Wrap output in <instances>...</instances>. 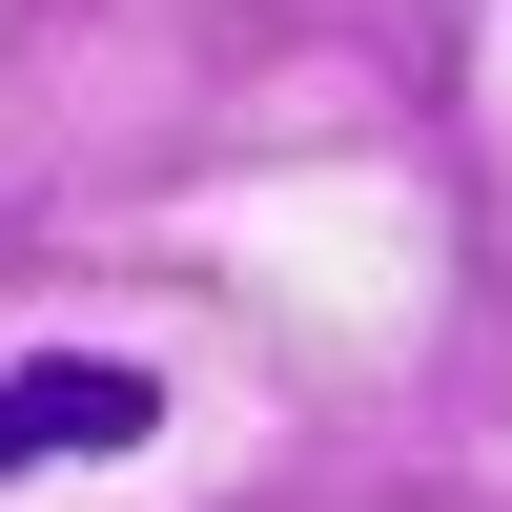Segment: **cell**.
<instances>
[{
	"instance_id": "1",
	"label": "cell",
	"mask_w": 512,
	"mask_h": 512,
	"mask_svg": "<svg viewBox=\"0 0 512 512\" xmlns=\"http://www.w3.org/2000/svg\"><path fill=\"white\" fill-rule=\"evenodd\" d=\"M164 431V390L123 349H41V369H0V472H103V451H144Z\"/></svg>"
}]
</instances>
